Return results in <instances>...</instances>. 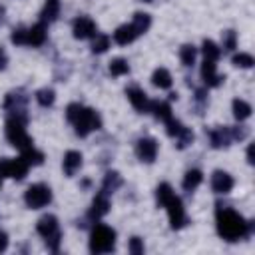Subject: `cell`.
I'll return each mask as SVG.
<instances>
[{"mask_svg":"<svg viewBox=\"0 0 255 255\" xmlns=\"http://www.w3.org/2000/svg\"><path fill=\"white\" fill-rule=\"evenodd\" d=\"M215 221H217V233L225 241H239L243 237H249L253 233V223H255V221H247L235 209L221 205H217Z\"/></svg>","mask_w":255,"mask_h":255,"instance_id":"obj_1","label":"cell"},{"mask_svg":"<svg viewBox=\"0 0 255 255\" xmlns=\"http://www.w3.org/2000/svg\"><path fill=\"white\" fill-rule=\"evenodd\" d=\"M66 118L74 126V129H76V133L80 137H86L94 129H100L102 128L100 114L96 110H92V108H86V106L78 104V102H74V104H70L66 108Z\"/></svg>","mask_w":255,"mask_h":255,"instance_id":"obj_2","label":"cell"},{"mask_svg":"<svg viewBox=\"0 0 255 255\" xmlns=\"http://www.w3.org/2000/svg\"><path fill=\"white\" fill-rule=\"evenodd\" d=\"M116 247V231L104 223H96L90 235V251L96 255L110 253Z\"/></svg>","mask_w":255,"mask_h":255,"instance_id":"obj_3","label":"cell"},{"mask_svg":"<svg viewBox=\"0 0 255 255\" xmlns=\"http://www.w3.org/2000/svg\"><path fill=\"white\" fill-rule=\"evenodd\" d=\"M36 231L46 239V245L52 253H58L60 249V241H62V231H60V225H58V219L56 215H42L36 223Z\"/></svg>","mask_w":255,"mask_h":255,"instance_id":"obj_4","label":"cell"},{"mask_svg":"<svg viewBox=\"0 0 255 255\" xmlns=\"http://www.w3.org/2000/svg\"><path fill=\"white\" fill-rule=\"evenodd\" d=\"M6 139L20 151L34 145L32 137L26 133V122L20 118H12V116H8V120H6Z\"/></svg>","mask_w":255,"mask_h":255,"instance_id":"obj_5","label":"cell"},{"mask_svg":"<svg viewBox=\"0 0 255 255\" xmlns=\"http://www.w3.org/2000/svg\"><path fill=\"white\" fill-rule=\"evenodd\" d=\"M26 104H28V96H26L24 90H12V92H8L6 98H4V110L8 112V116L20 118V120H24V122H28Z\"/></svg>","mask_w":255,"mask_h":255,"instance_id":"obj_6","label":"cell"},{"mask_svg":"<svg viewBox=\"0 0 255 255\" xmlns=\"http://www.w3.org/2000/svg\"><path fill=\"white\" fill-rule=\"evenodd\" d=\"M24 201L30 209H42L52 201V189L46 183H34L26 189Z\"/></svg>","mask_w":255,"mask_h":255,"instance_id":"obj_7","label":"cell"},{"mask_svg":"<svg viewBox=\"0 0 255 255\" xmlns=\"http://www.w3.org/2000/svg\"><path fill=\"white\" fill-rule=\"evenodd\" d=\"M161 207H165V209H167L171 229H181V227H185V225H187V221H189V219H187V215H185V209H183L181 199H179L175 193H171V195L161 203Z\"/></svg>","mask_w":255,"mask_h":255,"instance_id":"obj_8","label":"cell"},{"mask_svg":"<svg viewBox=\"0 0 255 255\" xmlns=\"http://www.w3.org/2000/svg\"><path fill=\"white\" fill-rule=\"evenodd\" d=\"M28 163L22 159V157H16V159H0V171L4 177H12V179H24L26 177V171H28Z\"/></svg>","mask_w":255,"mask_h":255,"instance_id":"obj_9","label":"cell"},{"mask_svg":"<svg viewBox=\"0 0 255 255\" xmlns=\"http://www.w3.org/2000/svg\"><path fill=\"white\" fill-rule=\"evenodd\" d=\"M72 32H74V38H78V40L94 38L96 36V22L88 16H78L72 22Z\"/></svg>","mask_w":255,"mask_h":255,"instance_id":"obj_10","label":"cell"},{"mask_svg":"<svg viewBox=\"0 0 255 255\" xmlns=\"http://www.w3.org/2000/svg\"><path fill=\"white\" fill-rule=\"evenodd\" d=\"M135 155L143 163H151L157 155V141L153 137H139L135 143Z\"/></svg>","mask_w":255,"mask_h":255,"instance_id":"obj_11","label":"cell"},{"mask_svg":"<svg viewBox=\"0 0 255 255\" xmlns=\"http://www.w3.org/2000/svg\"><path fill=\"white\" fill-rule=\"evenodd\" d=\"M126 96H128V100L131 102V106L137 110V112H141V114H145V112H149V98H147V94L141 90V88H137V86H129L128 90H126Z\"/></svg>","mask_w":255,"mask_h":255,"instance_id":"obj_12","label":"cell"},{"mask_svg":"<svg viewBox=\"0 0 255 255\" xmlns=\"http://www.w3.org/2000/svg\"><path fill=\"white\" fill-rule=\"evenodd\" d=\"M209 135V143L211 147L219 149V147H227L231 143V133H229V126H215L207 131Z\"/></svg>","mask_w":255,"mask_h":255,"instance_id":"obj_13","label":"cell"},{"mask_svg":"<svg viewBox=\"0 0 255 255\" xmlns=\"http://www.w3.org/2000/svg\"><path fill=\"white\" fill-rule=\"evenodd\" d=\"M211 187H213L215 193L225 195V193H229V191L233 189V177H231L227 171L217 169V171H213V175H211Z\"/></svg>","mask_w":255,"mask_h":255,"instance_id":"obj_14","label":"cell"},{"mask_svg":"<svg viewBox=\"0 0 255 255\" xmlns=\"http://www.w3.org/2000/svg\"><path fill=\"white\" fill-rule=\"evenodd\" d=\"M108 211H110L108 193H104V191L100 189V193H96V197H94V201H92V207H90V211H88V217H90L92 221H98V219L104 217Z\"/></svg>","mask_w":255,"mask_h":255,"instance_id":"obj_15","label":"cell"},{"mask_svg":"<svg viewBox=\"0 0 255 255\" xmlns=\"http://www.w3.org/2000/svg\"><path fill=\"white\" fill-rule=\"evenodd\" d=\"M201 80H203V84L207 88H217L223 82V76H219L217 70H215V62L203 60V64H201Z\"/></svg>","mask_w":255,"mask_h":255,"instance_id":"obj_16","label":"cell"},{"mask_svg":"<svg viewBox=\"0 0 255 255\" xmlns=\"http://www.w3.org/2000/svg\"><path fill=\"white\" fill-rule=\"evenodd\" d=\"M46 30L48 28L42 20L30 28H26V46H42L46 42V36H48Z\"/></svg>","mask_w":255,"mask_h":255,"instance_id":"obj_17","label":"cell"},{"mask_svg":"<svg viewBox=\"0 0 255 255\" xmlns=\"http://www.w3.org/2000/svg\"><path fill=\"white\" fill-rule=\"evenodd\" d=\"M62 167H64V173H66L68 177L76 175V171L82 167V153H80V151H76V149L66 151L64 161H62Z\"/></svg>","mask_w":255,"mask_h":255,"instance_id":"obj_18","label":"cell"},{"mask_svg":"<svg viewBox=\"0 0 255 255\" xmlns=\"http://www.w3.org/2000/svg\"><path fill=\"white\" fill-rule=\"evenodd\" d=\"M137 36H139V34L135 32V28H133L131 24H124V26H120V28L114 32V40H116L120 46H128V44H131Z\"/></svg>","mask_w":255,"mask_h":255,"instance_id":"obj_19","label":"cell"},{"mask_svg":"<svg viewBox=\"0 0 255 255\" xmlns=\"http://www.w3.org/2000/svg\"><path fill=\"white\" fill-rule=\"evenodd\" d=\"M149 112L153 114L155 120H159V122H163V124H165L169 118H173V116H171V106H169L167 102L151 100V102H149Z\"/></svg>","mask_w":255,"mask_h":255,"instance_id":"obj_20","label":"cell"},{"mask_svg":"<svg viewBox=\"0 0 255 255\" xmlns=\"http://www.w3.org/2000/svg\"><path fill=\"white\" fill-rule=\"evenodd\" d=\"M122 183H124V179H122V175L118 171H108L104 175V181H102V191L110 195V193L118 191L122 187Z\"/></svg>","mask_w":255,"mask_h":255,"instance_id":"obj_21","label":"cell"},{"mask_svg":"<svg viewBox=\"0 0 255 255\" xmlns=\"http://www.w3.org/2000/svg\"><path fill=\"white\" fill-rule=\"evenodd\" d=\"M58 14H60V0H46L44 8L40 12V20L44 24H50L58 18Z\"/></svg>","mask_w":255,"mask_h":255,"instance_id":"obj_22","label":"cell"},{"mask_svg":"<svg viewBox=\"0 0 255 255\" xmlns=\"http://www.w3.org/2000/svg\"><path fill=\"white\" fill-rule=\"evenodd\" d=\"M201 179H203V173L199 171V169H189V171H185V175H183V181H181V187L185 189V191H193L199 183H201Z\"/></svg>","mask_w":255,"mask_h":255,"instance_id":"obj_23","label":"cell"},{"mask_svg":"<svg viewBox=\"0 0 255 255\" xmlns=\"http://www.w3.org/2000/svg\"><path fill=\"white\" fill-rule=\"evenodd\" d=\"M151 84L159 90H167V88H171V74L165 68H157L151 76Z\"/></svg>","mask_w":255,"mask_h":255,"instance_id":"obj_24","label":"cell"},{"mask_svg":"<svg viewBox=\"0 0 255 255\" xmlns=\"http://www.w3.org/2000/svg\"><path fill=\"white\" fill-rule=\"evenodd\" d=\"M20 157H22L28 165H40V163L44 161V153H42L40 149H36L34 145L22 149V151H20Z\"/></svg>","mask_w":255,"mask_h":255,"instance_id":"obj_25","label":"cell"},{"mask_svg":"<svg viewBox=\"0 0 255 255\" xmlns=\"http://www.w3.org/2000/svg\"><path fill=\"white\" fill-rule=\"evenodd\" d=\"M131 26L135 28L137 34H143V32H147L149 26H151V16L145 14V12H135V14H133V20H131Z\"/></svg>","mask_w":255,"mask_h":255,"instance_id":"obj_26","label":"cell"},{"mask_svg":"<svg viewBox=\"0 0 255 255\" xmlns=\"http://www.w3.org/2000/svg\"><path fill=\"white\" fill-rule=\"evenodd\" d=\"M201 52H203L205 60H211V62H217L219 56H221V48H219L213 40H203V44H201Z\"/></svg>","mask_w":255,"mask_h":255,"instance_id":"obj_27","label":"cell"},{"mask_svg":"<svg viewBox=\"0 0 255 255\" xmlns=\"http://www.w3.org/2000/svg\"><path fill=\"white\" fill-rule=\"evenodd\" d=\"M195 56H197V48L193 44H183L181 50H179V60L183 66H193L195 64Z\"/></svg>","mask_w":255,"mask_h":255,"instance_id":"obj_28","label":"cell"},{"mask_svg":"<svg viewBox=\"0 0 255 255\" xmlns=\"http://www.w3.org/2000/svg\"><path fill=\"white\" fill-rule=\"evenodd\" d=\"M233 116L239 120V122H243V120H247L249 116H251V106L245 102V100H233Z\"/></svg>","mask_w":255,"mask_h":255,"instance_id":"obj_29","label":"cell"},{"mask_svg":"<svg viewBox=\"0 0 255 255\" xmlns=\"http://www.w3.org/2000/svg\"><path fill=\"white\" fill-rule=\"evenodd\" d=\"M129 72V64L126 58H114L110 62V74L112 76H126Z\"/></svg>","mask_w":255,"mask_h":255,"instance_id":"obj_30","label":"cell"},{"mask_svg":"<svg viewBox=\"0 0 255 255\" xmlns=\"http://www.w3.org/2000/svg\"><path fill=\"white\" fill-rule=\"evenodd\" d=\"M54 100H56V94H54L52 88H42V90L36 92V102H38L42 108H50V106L54 104Z\"/></svg>","mask_w":255,"mask_h":255,"instance_id":"obj_31","label":"cell"},{"mask_svg":"<svg viewBox=\"0 0 255 255\" xmlns=\"http://www.w3.org/2000/svg\"><path fill=\"white\" fill-rule=\"evenodd\" d=\"M110 48V36L108 34H96L92 42V52L94 54H104Z\"/></svg>","mask_w":255,"mask_h":255,"instance_id":"obj_32","label":"cell"},{"mask_svg":"<svg viewBox=\"0 0 255 255\" xmlns=\"http://www.w3.org/2000/svg\"><path fill=\"white\" fill-rule=\"evenodd\" d=\"M175 141H177L175 145H177L179 149H185V147L193 141V131H191L189 128H185V126H183V128H181V131L175 135Z\"/></svg>","mask_w":255,"mask_h":255,"instance_id":"obj_33","label":"cell"},{"mask_svg":"<svg viewBox=\"0 0 255 255\" xmlns=\"http://www.w3.org/2000/svg\"><path fill=\"white\" fill-rule=\"evenodd\" d=\"M221 42H223V50L225 52H233L235 46H237V34H235V30H225L221 34Z\"/></svg>","mask_w":255,"mask_h":255,"instance_id":"obj_34","label":"cell"},{"mask_svg":"<svg viewBox=\"0 0 255 255\" xmlns=\"http://www.w3.org/2000/svg\"><path fill=\"white\" fill-rule=\"evenodd\" d=\"M231 62H233V66H237V68H251V66L255 64L253 56L247 54V52H239V54H235V56L231 58Z\"/></svg>","mask_w":255,"mask_h":255,"instance_id":"obj_35","label":"cell"},{"mask_svg":"<svg viewBox=\"0 0 255 255\" xmlns=\"http://www.w3.org/2000/svg\"><path fill=\"white\" fill-rule=\"evenodd\" d=\"M193 108L197 114H203V110L207 108V92L205 90H195L193 96Z\"/></svg>","mask_w":255,"mask_h":255,"instance_id":"obj_36","label":"cell"},{"mask_svg":"<svg viewBox=\"0 0 255 255\" xmlns=\"http://www.w3.org/2000/svg\"><path fill=\"white\" fill-rule=\"evenodd\" d=\"M229 133H231V141H243L249 129L245 126H229Z\"/></svg>","mask_w":255,"mask_h":255,"instance_id":"obj_37","label":"cell"},{"mask_svg":"<svg viewBox=\"0 0 255 255\" xmlns=\"http://www.w3.org/2000/svg\"><path fill=\"white\" fill-rule=\"evenodd\" d=\"M181 128H183V124L177 122V120H173V118H169V120L165 122V131H167L169 137H175V135L181 131Z\"/></svg>","mask_w":255,"mask_h":255,"instance_id":"obj_38","label":"cell"},{"mask_svg":"<svg viewBox=\"0 0 255 255\" xmlns=\"http://www.w3.org/2000/svg\"><path fill=\"white\" fill-rule=\"evenodd\" d=\"M12 42L16 46H24L26 44V28H14L12 30Z\"/></svg>","mask_w":255,"mask_h":255,"instance_id":"obj_39","label":"cell"},{"mask_svg":"<svg viewBox=\"0 0 255 255\" xmlns=\"http://www.w3.org/2000/svg\"><path fill=\"white\" fill-rule=\"evenodd\" d=\"M128 249H129V253H133V255H141V253H143V241H141L139 237H131Z\"/></svg>","mask_w":255,"mask_h":255,"instance_id":"obj_40","label":"cell"},{"mask_svg":"<svg viewBox=\"0 0 255 255\" xmlns=\"http://www.w3.org/2000/svg\"><path fill=\"white\" fill-rule=\"evenodd\" d=\"M6 247H8V235L4 231H0V253L6 251Z\"/></svg>","mask_w":255,"mask_h":255,"instance_id":"obj_41","label":"cell"},{"mask_svg":"<svg viewBox=\"0 0 255 255\" xmlns=\"http://www.w3.org/2000/svg\"><path fill=\"white\" fill-rule=\"evenodd\" d=\"M6 64H8V56H6L4 48H0V70H4V68H6Z\"/></svg>","mask_w":255,"mask_h":255,"instance_id":"obj_42","label":"cell"},{"mask_svg":"<svg viewBox=\"0 0 255 255\" xmlns=\"http://www.w3.org/2000/svg\"><path fill=\"white\" fill-rule=\"evenodd\" d=\"M247 161L253 163V145H251V143H249V147H247Z\"/></svg>","mask_w":255,"mask_h":255,"instance_id":"obj_43","label":"cell"},{"mask_svg":"<svg viewBox=\"0 0 255 255\" xmlns=\"http://www.w3.org/2000/svg\"><path fill=\"white\" fill-rule=\"evenodd\" d=\"M0 24H2V8H0Z\"/></svg>","mask_w":255,"mask_h":255,"instance_id":"obj_44","label":"cell"},{"mask_svg":"<svg viewBox=\"0 0 255 255\" xmlns=\"http://www.w3.org/2000/svg\"><path fill=\"white\" fill-rule=\"evenodd\" d=\"M143 2H153V0H143Z\"/></svg>","mask_w":255,"mask_h":255,"instance_id":"obj_45","label":"cell"}]
</instances>
